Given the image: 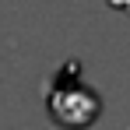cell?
Here are the masks:
<instances>
[{
	"label": "cell",
	"instance_id": "1",
	"mask_svg": "<svg viewBox=\"0 0 130 130\" xmlns=\"http://www.w3.org/2000/svg\"><path fill=\"white\" fill-rule=\"evenodd\" d=\"M46 109H49V116L63 130H85V127H91V123L99 120L102 99L95 95V88H88L85 81H81V67L67 63L63 70L53 77Z\"/></svg>",
	"mask_w": 130,
	"mask_h": 130
}]
</instances>
